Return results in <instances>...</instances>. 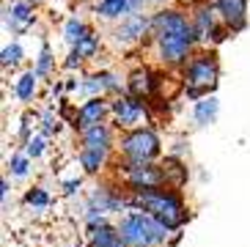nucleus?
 <instances>
[{"label":"nucleus","instance_id":"nucleus-1","mask_svg":"<svg viewBox=\"0 0 250 247\" xmlns=\"http://www.w3.org/2000/svg\"><path fill=\"white\" fill-rule=\"evenodd\" d=\"M126 206L143 209L154 220H160L168 231H182L190 220L187 204L182 201L179 189L173 187H148V189H126Z\"/></svg>","mask_w":250,"mask_h":247},{"label":"nucleus","instance_id":"nucleus-2","mask_svg":"<svg viewBox=\"0 0 250 247\" xmlns=\"http://www.w3.org/2000/svg\"><path fill=\"white\" fill-rule=\"evenodd\" d=\"M220 82V61L214 50H195L187 63L182 66V85L187 91V99L198 102L201 96L214 94Z\"/></svg>","mask_w":250,"mask_h":247},{"label":"nucleus","instance_id":"nucleus-3","mask_svg":"<svg viewBox=\"0 0 250 247\" xmlns=\"http://www.w3.org/2000/svg\"><path fill=\"white\" fill-rule=\"evenodd\" d=\"M118 233L126 247H168L170 233L160 220H154L143 209H129L118 220Z\"/></svg>","mask_w":250,"mask_h":247},{"label":"nucleus","instance_id":"nucleus-4","mask_svg":"<svg viewBox=\"0 0 250 247\" xmlns=\"http://www.w3.org/2000/svg\"><path fill=\"white\" fill-rule=\"evenodd\" d=\"M154 44L157 61L168 69H182L187 61L195 55L198 39H195V28H184V30H168V33H157L151 36Z\"/></svg>","mask_w":250,"mask_h":247},{"label":"nucleus","instance_id":"nucleus-5","mask_svg":"<svg viewBox=\"0 0 250 247\" xmlns=\"http://www.w3.org/2000/svg\"><path fill=\"white\" fill-rule=\"evenodd\" d=\"M118 154L126 162H157L162 157V140L151 126H140L118 138Z\"/></svg>","mask_w":250,"mask_h":247},{"label":"nucleus","instance_id":"nucleus-6","mask_svg":"<svg viewBox=\"0 0 250 247\" xmlns=\"http://www.w3.org/2000/svg\"><path fill=\"white\" fill-rule=\"evenodd\" d=\"M110 121L113 129L118 132H132L146 126L148 121V104L146 99H138L132 94H118L110 99Z\"/></svg>","mask_w":250,"mask_h":247},{"label":"nucleus","instance_id":"nucleus-7","mask_svg":"<svg viewBox=\"0 0 250 247\" xmlns=\"http://www.w3.org/2000/svg\"><path fill=\"white\" fill-rule=\"evenodd\" d=\"M118 176L126 184V189H148L165 187V173L160 162H126L118 157Z\"/></svg>","mask_w":250,"mask_h":247},{"label":"nucleus","instance_id":"nucleus-8","mask_svg":"<svg viewBox=\"0 0 250 247\" xmlns=\"http://www.w3.org/2000/svg\"><path fill=\"white\" fill-rule=\"evenodd\" d=\"M190 20H192V28H195L198 44H209V41L220 44L223 39H226V33H231V30L220 22V14H217L214 3H201V6H195Z\"/></svg>","mask_w":250,"mask_h":247},{"label":"nucleus","instance_id":"nucleus-9","mask_svg":"<svg viewBox=\"0 0 250 247\" xmlns=\"http://www.w3.org/2000/svg\"><path fill=\"white\" fill-rule=\"evenodd\" d=\"M113 41L116 47H135L143 39H151V14H129L113 25Z\"/></svg>","mask_w":250,"mask_h":247},{"label":"nucleus","instance_id":"nucleus-10","mask_svg":"<svg viewBox=\"0 0 250 247\" xmlns=\"http://www.w3.org/2000/svg\"><path fill=\"white\" fill-rule=\"evenodd\" d=\"M107 116H110V99H107V96H94V99H85V102L77 107L72 126L77 132H85V129H91V126H96V124H102Z\"/></svg>","mask_w":250,"mask_h":247},{"label":"nucleus","instance_id":"nucleus-11","mask_svg":"<svg viewBox=\"0 0 250 247\" xmlns=\"http://www.w3.org/2000/svg\"><path fill=\"white\" fill-rule=\"evenodd\" d=\"M36 3H30V0H11L6 8H3V22H6V28L20 36L25 30H30V25L36 22Z\"/></svg>","mask_w":250,"mask_h":247},{"label":"nucleus","instance_id":"nucleus-12","mask_svg":"<svg viewBox=\"0 0 250 247\" xmlns=\"http://www.w3.org/2000/svg\"><path fill=\"white\" fill-rule=\"evenodd\" d=\"M220 22L226 25L231 33H239L248 25V0H212Z\"/></svg>","mask_w":250,"mask_h":247},{"label":"nucleus","instance_id":"nucleus-13","mask_svg":"<svg viewBox=\"0 0 250 247\" xmlns=\"http://www.w3.org/2000/svg\"><path fill=\"white\" fill-rule=\"evenodd\" d=\"M113 145H116V135H113V129L104 121L85 132H80V148H94V151L113 154Z\"/></svg>","mask_w":250,"mask_h":247},{"label":"nucleus","instance_id":"nucleus-14","mask_svg":"<svg viewBox=\"0 0 250 247\" xmlns=\"http://www.w3.org/2000/svg\"><path fill=\"white\" fill-rule=\"evenodd\" d=\"M157 88V74L148 66H138L135 72L126 74V94L138 96V99H148Z\"/></svg>","mask_w":250,"mask_h":247},{"label":"nucleus","instance_id":"nucleus-15","mask_svg":"<svg viewBox=\"0 0 250 247\" xmlns=\"http://www.w3.org/2000/svg\"><path fill=\"white\" fill-rule=\"evenodd\" d=\"M220 116V99L214 94L209 96H201L198 102H192V121L195 126H212Z\"/></svg>","mask_w":250,"mask_h":247},{"label":"nucleus","instance_id":"nucleus-16","mask_svg":"<svg viewBox=\"0 0 250 247\" xmlns=\"http://www.w3.org/2000/svg\"><path fill=\"white\" fill-rule=\"evenodd\" d=\"M39 77L36 74V69H25L20 77L14 80V85H11V91H14V96H17V102H22V104H30L33 99H36V94H39Z\"/></svg>","mask_w":250,"mask_h":247},{"label":"nucleus","instance_id":"nucleus-17","mask_svg":"<svg viewBox=\"0 0 250 247\" xmlns=\"http://www.w3.org/2000/svg\"><path fill=\"white\" fill-rule=\"evenodd\" d=\"M129 6H132V0H96L94 14L96 20L104 22H121L124 17H129Z\"/></svg>","mask_w":250,"mask_h":247},{"label":"nucleus","instance_id":"nucleus-18","mask_svg":"<svg viewBox=\"0 0 250 247\" xmlns=\"http://www.w3.org/2000/svg\"><path fill=\"white\" fill-rule=\"evenodd\" d=\"M160 165H162V173H165V187L182 189L184 184H187V165H184V160L165 154V160H162Z\"/></svg>","mask_w":250,"mask_h":247},{"label":"nucleus","instance_id":"nucleus-19","mask_svg":"<svg viewBox=\"0 0 250 247\" xmlns=\"http://www.w3.org/2000/svg\"><path fill=\"white\" fill-rule=\"evenodd\" d=\"M77 162H80L85 176H99L104 167H107V162H110V154L94 151V148H80V151H77Z\"/></svg>","mask_w":250,"mask_h":247},{"label":"nucleus","instance_id":"nucleus-20","mask_svg":"<svg viewBox=\"0 0 250 247\" xmlns=\"http://www.w3.org/2000/svg\"><path fill=\"white\" fill-rule=\"evenodd\" d=\"M91 33L88 22H83L80 17H69L66 22H63V30H61V36H63V44H66L69 50H74L77 44L83 41V39Z\"/></svg>","mask_w":250,"mask_h":247},{"label":"nucleus","instance_id":"nucleus-21","mask_svg":"<svg viewBox=\"0 0 250 247\" xmlns=\"http://www.w3.org/2000/svg\"><path fill=\"white\" fill-rule=\"evenodd\" d=\"M25 206H28L30 211H47V209L52 206V195H50V189L42 187V184L30 187L28 192H25Z\"/></svg>","mask_w":250,"mask_h":247},{"label":"nucleus","instance_id":"nucleus-22","mask_svg":"<svg viewBox=\"0 0 250 247\" xmlns=\"http://www.w3.org/2000/svg\"><path fill=\"white\" fill-rule=\"evenodd\" d=\"M25 58V50H22V44L20 41H11L3 47V52H0V66L3 69H17V66L22 63Z\"/></svg>","mask_w":250,"mask_h":247},{"label":"nucleus","instance_id":"nucleus-23","mask_svg":"<svg viewBox=\"0 0 250 247\" xmlns=\"http://www.w3.org/2000/svg\"><path fill=\"white\" fill-rule=\"evenodd\" d=\"M52 66H55L52 47L47 41H42V50H39V58H36V63H33V69H36V74L44 80V77H50V74H52Z\"/></svg>","mask_w":250,"mask_h":247},{"label":"nucleus","instance_id":"nucleus-24","mask_svg":"<svg viewBox=\"0 0 250 247\" xmlns=\"http://www.w3.org/2000/svg\"><path fill=\"white\" fill-rule=\"evenodd\" d=\"M99 47H102V36H99V33H96L94 28H91V33H88L85 39H83V41L77 44L74 50L80 52V55H83L85 61H91V58H96V55H99Z\"/></svg>","mask_w":250,"mask_h":247},{"label":"nucleus","instance_id":"nucleus-25","mask_svg":"<svg viewBox=\"0 0 250 247\" xmlns=\"http://www.w3.org/2000/svg\"><path fill=\"white\" fill-rule=\"evenodd\" d=\"M8 170H11L14 179H25L30 173V157L25 151H14L8 157Z\"/></svg>","mask_w":250,"mask_h":247},{"label":"nucleus","instance_id":"nucleus-26","mask_svg":"<svg viewBox=\"0 0 250 247\" xmlns=\"http://www.w3.org/2000/svg\"><path fill=\"white\" fill-rule=\"evenodd\" d=\"M44 151H47V135L39 132V135H33L30 140H25V154H28L30 160H39Z\"/></svg>","mask_w":250,"mask_h":247},{"label":"nucleus","instance_id":"nucleus-27","mask_svg":"<svg viewBox=\"0 0 250 247\" xmlns=\"http://www.w3.org/2000/svg\"><path fill=\"white\" fill-rule=\"evenodd\" d=\"M85 63V58H83L77 50H69V55H66V61H63V69L66 72H74V69H80V66Z\"/></svg>","mask_w":250,"mask_h":247},{"label":"nucleus","instance_id":"nucleus-28","mask_svg":"<svg viewBox=\"0 0 250 247\" xmlns=\"http://www.w3.org/2000/svg\"><path fill=\"white\" fill-rule=\"evenodd\" d=\"M55 129H58V121H55V116L47 110L44 116H42V135H47V138H50Z\"/></svg>","mask_w":250,"mask_h":247},{"label":"nucleus","instance_id":"nucleus-29","mask_svg":"<svg viewBox=\"0 0 250 247\" xmlns=\"http://www.w3.org/2000/svg\"><path fill=\"white\" fill-rule=\"evenodd\" d=\"M83 187V176H74V179H69V182H63V198H72L77 195Z\"/></svg>","mask_w":250,"mask_h":247},{"label":"nucleus","instance_id":"nucleus-30","mask_svg":"<svg viewBox=\"0 0 250 247\" xmlns=\"http://www.w3.org/2000/svg\"><path fill=\"white\" fill-rule=\"evenodd\" d=\"M8 192H11V184H8V176H3V182H0V201H3V209H8Z\"/></svg>","mask_w":250,"mask_h":247},{"label":"nucleus","instance_id":"nucleus-31","mask_svg":"<svg viewBox=\"0 0 250 247\" xmlns=\"http://www.w3.org/2000/svg\"><path fill=\"white\" fill-rule=\"evenodd\" d=\"M154 3H168V0H154Z\"/></svg>","mask_w":250,"mask_h":247},{"label":"nucleus","instance_id":"nucleus-32","mask_svg":"<svg viewBox=\"0 0 250 247\" xmlns=\"http://www.w3.org/2000/svg\"><path fill=\"white\" fill-rule=\"evenodd\" d=\"M30 3H39V0H30Z\"/></svg>","mask_w":250,"mask_h":247},{"label":"nucleus","instance_id":"nucleus-33","mask_svg":"<svg viewBox=\"0 0 250 247\" xmlns=\"http://www.w3.org/2000/svg\"><path fill=\"white\" fill-rule=\"evenodd\" d=\"M118 247H126V245H118Z\"/></svg>","mask_w":250,"mask_h":247}]
</instances>
